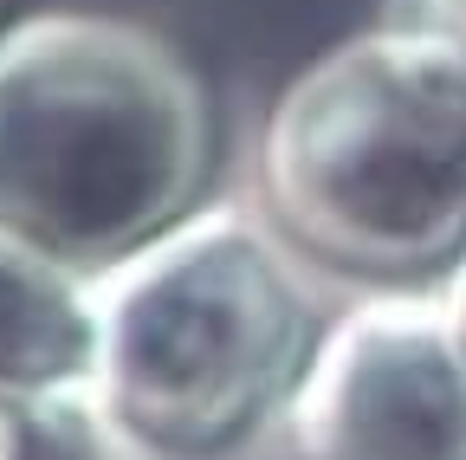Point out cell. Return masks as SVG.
<instances>
[{"label": "cell", "instance_id": "cell-4", "mask_svg": "<svg viewBox=\"0 0 466 460\" xmlns=\"http://www.w3.org/2000/svg\"><path fill=\"white\" fill-rule=\"evenodd\" d=\"M299 460H466V324L447 292H363L285 409Z\"/></svg>", "mask_w": 466, "mask_h": 460}, {"label": "cell", "instance_id": "cell-1", "mask_svg": "<svg viewBox=\"0 0 466 460\" xmlns=\"http://www.w3.org/2000/svg\"><path fill=\"white\" fill-rule=\"evenodd\" d=\"M214 91L168 33L52 7L0 26V227L85 279L208 201Z\"/></svg>", "mask_w": 466, "mask_h": 460}, {"label": "cell", "instance_id": "cell-8", "mask_svg": "<svg viewBox=\"0 0 466 460\" xmlns=\"http://www.w3.org/2000/svg\"><path fill=\"white\" fill-rule=\"evenodd\" d=\"M26 454V415L20 402H0V460H20Z\"/></svg>", "mask_w": 466, "mask_h": 460}, {"label": "cell", "instance_id": "cell-10", "mask_svg": "<svg viewBox=\"0 0 466 460\" xmlns=\"http://www.w3.org/2000/svg\"><path fill=\"white\" fill-rule=\"evenodd\" d=\"M0 26H7V0H0Z\"/></svg>", "mask_w": 466, "mask_h": 460}, {"label": "cell", "instance_id": "cell-2", "mask_svg": "<svg viewBox=\"0 0 466 460\" xmlns=\"http://www.w3.org/2000/svg\"><path fill=\"white\" fill-rule=\"evenodd\" d=\"M266 220L370 292H441L466 260V59L370 26L291 78L259 137Z\"/></svg>", "mask_w": 466, "mask_h": 460}, {"label": "cell", "instance_id": "cell-6", "mask_svg": "<svg viewBox=\"0 0 466 460\" xmlns=\"http://www.w3.org/2000/svg\"><path fill=\"white\" fill-rule=\"evenodd\" d=\"M26 415V454L20 460H156L124 422L110 415V402L78 376L20 402Z\"/></svg>", "mask_w": 466, "mask_h": 460}, {"label": "cell", "instance_id": "cell-5", "mask_svg": "<svg viewBox=\"0 0 466 460\" xmlns=\"http://www.w3.org/2000/svg\"><path fill=\"white\" fill-rule=\"evenodd\" d=\"M91 370V279L0 227V402Z\"/></svg>", "mask_w": 466, "mask_h": 460}, {"label": "cell", "instance_id": "cell-3", "mask_svg": "<svg viewBox=\"0 0 466 460\" xmlns=\"http://www.w3.org/2000/svg\"><path fill=\"white\" fill-rule=\"evenodd\" d=\"M318 337L285 234L253 208L201 201L91 279L85 383L149 454H227L291 409Z\"/></svg>", "mask_w": 466, "mask_h": 460}, {"label": "cell", "instance_id": "cell-9", "mask_svg": "<svg viewBox=\"0 0 466 460\" xmlns=\"http://www.w3.org/2000/svg\"><path fill=\"white\" fill-rule=\"evenodd\" d=\"M441 292H447V305H453V318L466 324V260H460V272H453V279L441 285Z\"/></svg>", "mask_w": 466, "mask_h": 460}, {"label": "cell", "instance_id": "cell-7", "mask_svg": "<svg viewBox=\"0 0 466 460\" xmlns=\"http://www.w3.org/2000/svg\"><path fill=\"white\" fill-rule=\"evenodd\" d=\"M382 26L421 33L466 59V0H382Z\"/></svg>", "mask_w": 466, "mask_h": 460}]
</instances>
